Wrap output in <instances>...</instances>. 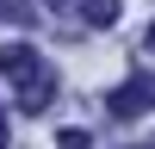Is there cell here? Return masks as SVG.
I'll return each mask as SVG.
<instances>
[{"label":"cell","instance_id":"cell-2","mask_svg":"<svg viewBox=\"0 0 155 149\" xmlns=\"http://www.w3.org/2000/svg\"><path fill=\"white\" fill-rule=\"evenodd\" d=\"M118 118H137V112H149L155 106V74H130L124 87H112V99H106Z\"/></svg>","mask_w":155,"mask_h":149},{"label":"cell","instance_id":"cell-5","mask_svg":"<svg viewBox=\"0 0 155 149\" xmlns=\"http://www.w3.org/2000/svg\"><path fill=\"white\" fill-rule=\"evenodd\" d=\"M6 143H12V137H6V106H0V149H6Z\"/></svg>","mask_w":155,"mask_h":149},{"label":"cell","instance_id":"cell-1","mask_svg":"<svg viewBox=\"0 0 155 149\" xmlns=\"http://www.w3.org/2000/svg\"><path fill=\"white\" fill-rule=\"evenodd\" d=\"M44 68H50V62L37 56L31 44H6V50H0V74H6L12 87H31V81H37Z\"/></svg>","mask_w":155,"mask_h":149},{"label":"cell","instance_id":"cell-4","mask_svg":"<svg viewBox=\"0 0 155 149\" xmlns=\"http://www.w3.org/2000/svg\"><path fill=\"white\" fill-rule=\"evenodd\" d=\"M74 19H87L93 31H106V25H118V0H68Z\"/></svg>","mask_w":155,"mask_h":149},{"label":"cell","instance_id":"cell-6","mask_svg":"<svg viewBox=\"0 0 155 149\" xmlns=\"http://www.w3.org/2000/svg\"><path fill=\"white\" fill-rule=\"evenodd\" d=\"M149 50H155V25H149Z\"/></svg>","mask_w":155,"mask_h":149},{"label":"cell","instance_id":"cell-3","mask_svg":"<svg viewBox=\"0 0 155 149\" xmlns=\"http://www.w3.org/2000/svg\"><path fill=\"white\" fill-rule=\"evenodd\" d=\"M50 99H56V68H44V74H37L31 87H19V112H31V118H37V112L50 106Z\"/></svg>","mask_w":155,"mask_h":149}]
</instances>
